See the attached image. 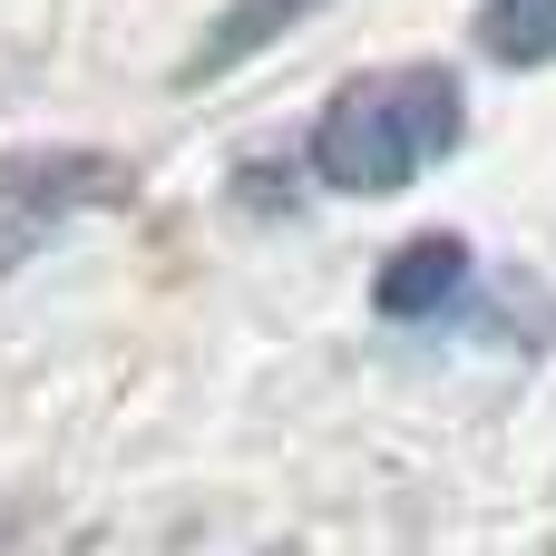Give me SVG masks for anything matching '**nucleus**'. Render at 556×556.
Instances as JSON below:
<instances>
[{"label":"nucleus","mask_w":556,"mask_h":556,"mask_svg":"<svg viewBox=\"0 0 556 556\" xmlns=\"http://www.w3.org/2000/svg\"><path fill=\"white\" fill-rule=\"evenodd\" d=\"M469 137V98L440 59L410 68H362L332 88V108L313 117V176L332 195H401L420 166H440Z\"/></svg>","instance_id":"obj_1"},{"label":"nucleus","mask_w":556,"mask_h":556,"mask_svg":"<svg viewBox=\"0 0 556 556\" xmlns=\"http://www.w3.org/2000/svg\"><path fill=\"white\" fill-rule=\"evenodd\" d=\"M127 156H98V147H10L0 156V274L20 254H39L59 225L98 215V205H127Z\"/></svg>","instance_id":"obj_2"},{"label":"nucleus","mask_w":556,"mask_h":556,"mask_svg":"<svg viewBox=\"0 0 556 556\" xmlns=\"http://www.w3.org/2000/svg\"><path fill=\"white\" fill-rule=\"evenodd\" d=\"M459 283H469V244H459V235H410V244L381 264L371 303H381L391 323H430V313L459 303Z\"/></svg>","instance_id":"obj_3"},{"label":"nucleus","mask_w":556,"mask_h":556,"mask_svg":"<svg viewBox=\"0 0 556 556\" xmlns=\"http://www.w3.org/2000/svg\"><path fill=\"white\" fill-rule=\"evenodd\" d=\"M313 10H323V0H225V10H215V29L186 49V68H176V78H186V88H195V78H225V68L264 59L293 20H313Z\"/></svg>","instance_id":"obj_4"},{"label":"nucleus","mask_w":556,"mask_h":556,"mask_svg":"<svg viewBox=\"0 0 556 556\" xmlns=\"http://www.w3.org/2000/svg\"><path fill=\"white\" fill-rule=\"evenodd\" d=\"M479 49H489L498 68L556 59V0H489V10H479Z\"/></svg>","instance_id":"obj_5"}]
</instances>
